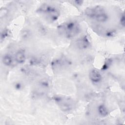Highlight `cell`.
I'll return each instance as SVG.
<instances>
[{
    "label": "cell",
    "mask_w": 125,
    "mask_h": 125,
    "mask_svg": "<svg viewBox=\"0 0 125 125\" xmlns=\"http://www.w3.org/2000/svg\"><path fill=\"white\" fill-rule=\"evenodd\" d=\"M85 15L101 22H104L108 20V17L104 9L101 6L88 8L85 10Z\"/></svg>",
    "instance_id": "1"
},
{
    "label": "cell",
    "mask_w": 125,
    "mask_h": 125,
    "mask_svg": "<svg viewBox=\"0 0 125 125\" xmlns=\"http://www.w3.org/2000/svg\"><path fill=\"white\" fill-rule=\"evenodd\" d=\"M60 31L67 38H71L77 34L80 31V27L79 24L73 21L66 22L62 24L60 27Z\"/></svg>",
    "instance_id": "2"
},
{
    "label": "cell",
    "mask_w": 125,
    "mask_h": 125,
    "mask_svg": "<svg viewBox=\"0 0 125 125\" xmlns=\"http://www.w3.org/2000/svg\"><path fill=\"white\" fill-rule=\"evenodd\" d=\"M38 11L46 14L47 19L50 21H54L57 20L59 16L58 10L55 7L48 4H42L39 8Z\"/></svg>",
    "instance_id": "3"
},
{
    "label": "cell",
    "mask_w": 125,
    "mask_h": 125,
    "mask_svg": "<svg viewBox=\"0 0 125 125\" xmlns=\"http://www.w3.org/2000/svg\"><path fill=\"white\" fill-rule=\"evenodd\" d=\"M55 100L56 102L58 103V104L60 106L62 110L64 111H68L71 109L72 105L68 103V102L69 101H68L67 100H66L65 99L60 97H56Z\"/></svg>",
    "instance_id": "4"
},
{
    "label": "cell",
    "mask_w": 125,
    "mask_h": 125,
    "mask_svg": "<svg viewBox=\"0 0 125 125\" xmlns=\"http://www.w3.org/2000/svg\"><path fill=\"white\" fill-rule=\"evenodd\" d=\"M89 77L92 82L95 83L100 82L102 80V76L100 72L95 69L90 70L89 74Z\"/></svg>",
    "instance_id": "5"
},
{
    "label": "cell",
    "mask_w": 125,
    "mask_h": 125,
    "mask_svg": "<svg viewBox=\"0 0 125 125\" xmlns=\"http://www.w3.org/2000/svg\"><path fill=\"white\" fill-rule=\"evenodd\" d=\"M90 45V42L86 36L80 38L77 42V45L78 47L81 49L87 48Z\"/></svg>",
    "instance_id": "6"
},
{
    "label": "cell",
    "mask_w": 125,
    "mask_h": 125,
    "mask_svg": "<svg viewBox=\"0 0 125 125\" xmlns=\"http://www.w3.org/2000/svg\"><path fill=\"white\" fill-rule=\"evenodd\" d=\"M15 59L17 62L23 63L25 61V55L24 51L22 50L18 51L15 54Z\"/></svg>",
    "instance_id": "7"
},
{
    "label": "cell",
    "mask_w": 125,
    "mask_h": 125,
    "mask_svg": "<svg viewBox=\"0 0 125 125\" xmlns=\"http://www.w3.org/2000/svg\"><path fill=\"white\" fill-rule=\"evenodd\" d=\"M2 61L3 63L6 66H10L12 63V58L9 54H5L3 56Z\"/></svg>",
    "instance_id": "8"
},
{
    "label": "cell",
    "mask_w": 125,
    "mask_h": 125,
    "mask_svg": "<svg viewBox=\"0 0 125 125\" xmlns=\"http://www.w3.org/2000/svg\"><path fill=\"white\" fill-rule=\"evenodd\" d=\"M98 112L99 114L103 117H105L107 116L108 114V111L106 107L103 105V104H101L98 106Z\"/></svg>",
    "instance_id": "9"
},
{
    "label": "cell",
    "mask_w": 125,
    "mask_h": 125,
    "mask_svg": "<svg viewBox=\"0 0 125 125\" xmlns=\"http://www.w3.org/2000/svg\"><path fill=\"white\" fill-rule=\"evenodd\" d=\"M8 9L6 8H1L0 10V19L5 17L8 13Z\"/></svg>",
    "instance_id": "10"
},
{
    "label": "cell",
    "mask_w": 125,
    "mask_h": 125,
    "mask_svg": "<svg viewBox=\"0 0 125 125\" xmlns=\"http://www.w3.org/2000/svg\"><path fill=\"white\" fill-rule=\"evenodd\" d=\"M120 22H121V24L123 25V26H124L125 25V17H124V15H123L121 17V19H120Z\"/></svg>",
    "instance_id": "11"
},
{
    "label": "cell",
    "mask_w": 125,
    "mask_h": 125,
    "mask_svg": "<svg viewBox=\"0 0 125 125\" xmlns=\"http://www.w3.org/2000/svg\"><path fill=\"white\" fill-rule=\"evenodd\" d=\"M21 87V84L20 83H17L15 85V88H17V89H20Z\"/></svg>",
    "instance_id": "12"
},
{
    "label": "cell",
    "mask_w": 125,
    "mask_h": 125,
    "mask_svg": "<svg viewBox=\"0 0 125 125\" xmlns=\"http://www.w3.org/2000/svg\"><path fill=\"white\" fill-rule=\"evenodd\" d=\"M75 2L76 3V4H78V5H81L83 3V1H82V0H76V1H75Z\"/></svg>",
    "instance_id": "13"
}]
</instances>
